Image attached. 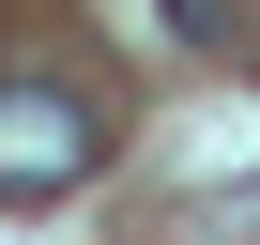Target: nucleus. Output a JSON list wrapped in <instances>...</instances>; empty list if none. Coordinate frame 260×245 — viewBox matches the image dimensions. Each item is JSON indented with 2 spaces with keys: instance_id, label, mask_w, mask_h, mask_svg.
<instances>
[{
  "instance_id": "f03ea898",
  "label": "nucleus",
  "mask_w": 260,
  "mask_h": 245,
  "mask_svg": "<svg viewBox=\"0 0 260 245\" xmlns=\"http://www.w3.org/2000/svg\"><path fill=\"white\" fill-rule=\"evenodd\" d=\"M169 16H184V31H214V16H230V0H169Z\"/></svg>"
},
{
  "instance_id": "f257e3e1",
  "label": "nucleus",
  "mask_w": 260,
  "mask_h": 245,
  "mask_svg": "<svg viewBox=\"0 0 260 245\" xmlns=\"http://www.w3.org/2000/svg\"><path fill=\"white\" fill-rule=\"evenodd\" d=\"M92 169V107L61 77H0V199H61Z\"/></svg>"
}]
</instances>
